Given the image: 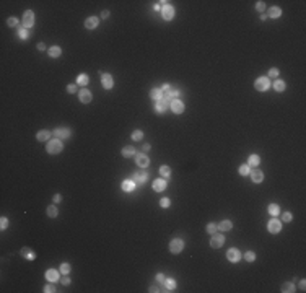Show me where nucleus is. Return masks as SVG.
Wrapping results in <instances>:
<instances>
[{
	"instance_id": "nucleus-50",
	"label": "nucleus",
	"mask_w": 306,
	"mask_h": 293,
	"mask_svg": "<svg viewBox=\"0 0 306 293\" xmlns=\"http://www.w3.org/2000/svg\"><path fill=\"white\" fill-rule=\"evenodd\" d=\"M279 75V70L277 68H270V77H277Z\"/></svg>"
},
{
	"instance_id": "nucleus-1",
	"label": "nucleus",
	"mask_w": 306,
	"mask_h": 293,
	"mask_svg": "<svg viewBox=\"0 0 306 293\" xmlns=\"http://www.w3.org/2000/svg\"><path fill=\"white\" fill-rule=\"evenodd\" d=\"M62 148H64V145H62V142H60L59 139H55V140H49V143H47L46 150H47V153L55 155V153H60V151H62Z\"/></svg>"
},
{
	"instance_id": "nucleus-11",
	"label": "nucleus",
	"mask_w": 306,
	"mask_h": 293,
	"mask_svg": "<svg viewBox=\"0 0 306 293\" xmlns=\"http://www.w3.org/2000/svg\"><path fill=\"white\" fill-rule=\"evenodd\" d=\"M101 82H103V87L106 90H111L114 87V82H113V77L109 73H103L101 75Z\"/></svg>"
},
{
	"instance_id": "nucleus-13",
	"label": "nucleus",
	"mask_w": 306,
	"mask_h": 293,
	"mask_svg": "<svg viewBox=\"0 0 306 293\" xmlns=\"http://www.w3.org/2000/svg\"><path fill=\"white\" fill-rule=\"evenodd\" d=\"M166 181L165 179H155L153 181V191H156V192H161V191H165L166 189Z\"/></svg>"
},
{
	"instance_id": "nucleus-3",
	"label": "nucleus",
	"mask_w": 306,
	"mask_h": 293,
	"mask_svg": "<svg viewBox=\"0 0 306 293\" xmlns=\"http://www.w3.org/2000/svg\"><path fill=\"white\" fill-rule=\"evenodd\" d=\"M182 249H184V243L181 239H173L171 243H169V251H171L173 254H179Z\"/></svg>"
},
{
	"instance_id": "nucleus-26",
	"label": "nucleus",
	"mask_w": 306,
	"mask_h": 293,
	"mask_svg": "<svg viewBox=\"0 0 306 293\" xmlns=\"http://www.w3.org/2000/svg\"><path fill=\"white\" fill-rule=\"evenodd\" d=\"M54 135H55V137H64V139H67V137L70 135V130H68V129H55V130H54Z\"/></svg>"
},
{
	"instance_id": "nucleus-10",
	"label": "nucleus",
	"mask_w": 306,
	"mask_h": 293,
	"mask_svg": "<svg viewBox=\"0 0 306 293\" xmlns=\"http://www.w3.org/2000/svg\"><path fill=\"white\" fill-rule=\"evenodd\" d=\"M163 13V18L166 20V21H169V20H173V16H174V8H173L171 5H165L161 10Z\"/></svg>"
},
{
	"instance_id": "nucleus-33",
	"label": "nucleus",
	"mask_w": 306,
	"mask_h": 293,
	"mask_svg": "<svg viewBox=\"0 0 306 293\" xmlns=\"http://www.w3.org/2000/svg\"><path fill=\"white\" fill-rule=\"evenodd\" d=\"M217 230H218V225H217V223H208V226H207V233L213 234V233H217Z\"/></svg>"
},
{
	"instance_id": "nucleus-46",
	"label": "nucleus",
	"mask_w": 306,
	"mask_h": 293,
	"mask_svg": "<svg viewBox=\"0 0 306 293\" xmlns=\"http://www.w3.org/2000/svg\"><path fill=\"white\" fill-rule=\"evenodd\" d=\"M291 220V213L290 212H285L283 213V222H290Z\"/></svg>"
},
{
	"instance_id": "nucleus-27",
	"label": "nucleus",
	"mask_w": 306,
	"mask_h": 293,
	"mask_svg": "<svg viewBox=\"0 0 306 293\" xmlns=\"http://www.w3.org/2000/svg\"><path fill=\"white\" fill-rule=\"evenodd\" d=\"M282 292H283V293H291V292H295V285L291 283V282H285V283L282 285Z\"/></svg>"
},
{
	"instance_id": "nucleus-30",
	"label": "nucleus",
	"mask_w": 306,
	"mask_h": 293,
	"mask_svg": "<svg viewBox=\"0 0 306 293\" xmlns=\"http://www.w3.org/2000/svg\"><path fill=\"white\" fill-rule=\"evenodd\" d=\"M259 163H260V158L257 155H251L249 156V166H257Z\"/></svg>"
},
{
	"instance_id": "nucleus-31",
	"label": "nucleus",
	"mask_w": 306,
	"mask_h": 293,
	"mask_svg": "<svg viewBox=\"0 0 306 293\" xmlns=\"http://www.w3.org/2000/svg\"><path fill=\"white\" fill-rule=\"evenodd\" d=\"M274 88H275V91H283V90H285V82L277 80L275 83H274Z\"/></svg>"
},
{
	"instance_id": "nucleus-32",
	"label": "nucleus",
	"mask_w": 306,
	"mask_h": 293,
	"mask_svg": "<svg viewBox=\"0 0 306 293\" xmlns=\"http://www.w3.org/2000/svg\"><path fill=\"white\" fill-rule=\"evenodd\" d=\"M47 215L52 217V218L57 217V207H55V205H49V207H47Z\"/></svg>"
},
{
	"instance_id": "nucleus-45",
	"label": "nucleus",
	"mask_w": 306,
	"mask_h": 293,
	"mask_svg": "<svg viewBox=\"0 0 306 293\" xmlns=\"http://www.w3.org/2000/svg\"><path fill=\"white\" fill-rule=\"evenodd\" d=\"M156 280H158V283H165L166 277H165L163 274H158V275H156Z\"/></svg>"
},
{
	"instance_id": "nucleus-18",
	"label": "nucleus",
	"mask_w": 306,
	"mask_h": 293,
	"mask_svg": "<svg viewBox=\"0 0 306 293\" xmlns=\"http://www.w3.org/2000/svg\"><path fill=\"white\" fill-rule=\"evenodd\" d=\"M134 187H135V182L132 181V179H126V181H122V189H124L126 192L134 191Z\"/></svg>"
},
{
	"instance_id": "nucleus-8",
	"label": "nucleus",
	"mask_w": 306,
	"mask_h": 293,
	"mask_svg": "<svg viewBox=\"0 0 306 293\" xmlns=\"http://www.w3.org/2000/svg\"><path fill=\"white\" fill-rule=\"evenodd\" d=\"M227 259L231 261V262H238V261L241 259V253H239L236 247H231V249H228V253H227Z\"/></svg>"
},
{
	"instance_id": "nucleus-54",
	"label": "nucleus",
	"mask_w": 306,
	"mask_h": 293,
	"mask_svg": "<svg viewBox=\"0 0 306 293\" xmlns=\"http://www.w3.org/2000/svg\"><path fill=\"white\" fill-rule=\"evenodd\" d=\"M160 90H161L163 93H166V91H168V90H169V87H168V85H163V87L160 88Z\"/></svg>"
},
{
	"instance_id": "nucleus-4",
	"label": "nucleus",
	"mask_w": 306,
	"mask_h": 293,
	"mask_svg": "<svg viewBox=\"0 0 306 293\" xmlns=\"http://www.w3.org/2000/svg\"><path fill=\"white\" fill-rule=\"evenodd\" d=\"M169 106H171V109H173V112H174V114H181V112H184V103L179 101L178 98L173 99V101L169 103Z\"/></svg>"
},
{
	"instance_id": "nucleus-25",
	"label": "nucleus",
	"mask_w": 306,
	"mask_h": 293,
	"mask_svg": "<svg viewBox=\"0 0 306 293\" xmlns=\"http://www.w3.org/2000/svg\"><path fill=\"white\" fill-rule=\"evenodd\" d=\"M282 15V8L280 7H272V8L269 10V16L270 18H279Z\"/></svg>"
},
{
	"instance_id": "nucleus-21",
	"label": "nucleus",
	"mask_w": 306,
	"mask_h": 293,
	"mask_svg": "<svg viewBox=\"0 0 306 293\" xmlns=\"http://www.w3.org/2000/svg\"><path fill=\"white\" fill-rule=\"evenodd\" d=\"M251 178H252V181H254V182H260L264 179V174H262V171H260V170H254V171H251Z\"/></svg>"
},
{
	"instance_id": "nucleus-41",
	"label": "nucleus",
	"mask_w": 306,
	"mask_h": 293,
	"mask_svg": "<svg viewBox=\"0 0 306 293\" xmlns=\"http://www.w3.org/2000/svg\"><path fill=\"white\" fill-rule=\"evenodd\" d=\"M0 226H2V230H5L7 226H8V220H7L5 217H2V218H0Z\"/></svg>"
},
{
	"instance_id": "nucleus-49",
	"label": "nucleus",
	"mask_w": 306,
	"mask_h": 293,
	"mask_svg": "<svg viewBox=\"0 0 306 293\" xmlns=\"http://www.w3.org/2000/svg\"><path fill=\"white\" fill-rule=\"evenodd\" d=\"M20 37H21V39H26V37H28V33H26L25 29H21V31H20Z\"/></svg>"
},
{
	"instance_id": "nucleus-36",
	"label": "nucleus",
	"mask_w": 306,
	"mask_h": 293,
	"mask_svg": "<svg viewBox=\"0 0 306 293\" xmlns=\"http://www.w3.org/2000/svg\"><path fill=\"white\" fill-rule=\"evenodd\" d=\"M142 137H143V132H142V130H134V132H132V140H140Z\"/></svg>"
},
{
	"instance_id": "nucleus-5",
	"label": "nucleus",
	"mask_w": 306,
	"mask_h": 293,
	"mask_svg": "<svg viewBox=\"0 0 306 293\" xmlns=\"http://www.w3.org/2000/svg\"><path fill=\"white\" fill-rule=\"evenodd\" d=\"M33 25H34V13L31 10H28L25 15H23V26L25 28H31Z\"/></svg>"
},
{
	"instance_id": "nucleus-20",
	"label": "nucleus",
	"mask_w": 306,
	"mask_h": 293,
	"mask_svg": "<svg viewBox=\"0 0 306 293\" xmlns=\"http://www.w3.org/2000/svg\"><path fill=\"white\" fill-rule=\"evenodd\" d=\"M49 137H51L49 130H39L38 135H36V139L39 140V142H46V140H49Z\"/></svg>"
},
{
	"instance_id": "nucleus-22",
	"label": "nucleus",
	"mask_w": 306,
	"mask_h": 293,
	"mask_svg": "<svg viewBox=\"0 0 306 293\" xmlns=\"http://www.w3.org/2000/svg\"><path fill=\"white\" fill-rule=\"evenodd\" d=\"M122 156H126V158H129V156H135V148H134V147H130V145L124 147V148H122Z\"/></svg>"
},
{
	"instance_id": "nucleus-47",
	"label": "nucleus",
	"mask_w": 306,
	"mask_h": 293,
	"mask_svg": "<svg viewBox=\"0 0 306 293\" xmlns=\"http://www.w3.org/2000/svg\"><path fill=\"white\" fill-rule=\"evenodd\" d=\"M67 91H68V93H75V91H76V87H75V85H68V87H67Z\"/></svg>"
},
{
	"instance_id": "nucleus-14",
	"label": "nucleus",
	"mask_w": 306,
	"mask_h": 293,
	"mask_svg": "<svg viewBox=\"0 0 306 293\" xmlns=\"http://www.w3.org/2000/svg\"><path fill=\"white\" fill-rule=\"evenodd\" d=\"M98 23H99V20L96 18V16H90V18L85 21V28L86 29H95L96 26H98Z\"/></svg>"
},
{
	"instance_id": "nucleus-24",
	"label": "nucleus",
	"mask_w": 306,
	"mask_h": 293,
	"mask_svg": "<svg viewBox=\"0 0 306 293\" xmlns=\"http://www.w3.org/2000/svg\"><path fill=\"white\" fill-rule=\"evenodd\" d=\"M150 96L155 99V101H160V99L163 98V91H161L160 88H153L152 91H150Z\"/></svg>"
},
{
	"instance_id": "nucleus-56",
	"label": "nucleus",
	"mask_w": 306,
	"mask_h": 293,
	"mask_svg": "<svg viewBox=\"0 0 306 293\" xmlns=\"http://www.w3.org/2000/svg\"><path fill=\"white\" fill-rule=\"evenodd\" d=\"M300 288H301V290H305V288H306V282H305V280L300 282Z\"/></svg>"
},
{
	"instance_id": "nucleus-58",
	"label": "nucleus",
	"mask_w": 306,
	"mask_h": 293,
	"mask_svg": "<svg viewBox=\"0 0 306 293\" xmlns=\"http://www.w3.org/2000/svg\"><path fill=\"white\" fill-rule=\"evenodd\" d=\"M38 49H39V51H44V49H46V46H44V44H43V43H41V44H39V46H38Z\"/></svg>"
},
{
	"instance_id": "nucleus-44",
	"label": "nucleus",
	"mask_w": 306,
	"mask_h": 293,
	"mask_svg": "<svg viewBox=\"0 0 306 293\" xmlns=\"http://www.w3.org/2000/svg\"><path fill=\"white\" fill-rule=\"evenodd\" d=\"M256 8L259 10V12H264V10H266V5H264V2H257V3H256Z\"/></svg>"
},
{
	"instance_id": "nucleus-16",
	"label": "nucleus",
	"mask_w": 306,
	"mask_h": 293,
	"mask_svg": "<svg viewBox=\"0 0 306 293\" xmlns=\"http://www.w3.org/2000/svg\"><path fill=\"white\" fill-rule=\"evenodd\" d=\"M168 106H169V103H168V101H165V99L161 98L160 101H156V112H165Z\"/></svg>"
},
{
	"instance_id": "nucleus-23",
	"label": "nucleus",
	"mask_w": 306,
	"mask_h": 293,
	"mask_svg": "<svg viewBox=\"0 0 306 293\" xmlns=\"http://www.w3.org/2000/svg\"><path fill=\"white\" fill-rule=\"evenodd\" d=\"M176 288V282L173 278H166L165 280V292H173Z\"/></svg>"
},
{
	"instance_id": "nucleus-34",
	"label": "nucleus",
	"mask_w": 306,
	"mask_h": 293,
	"mask_svg": "<svg viewBox=\"0 0 306 293\" xmlns=\"http://www.w3.org/2000/svg\"><path fill=\"white\" fill-rule=\"evenodd\" d=\"M160 173H161V176L168 178V176L171 174V168H169V166H161V168H160Z\"/></svg>"
},
{
	"instance_id": "nucleus-28",
	"label": "nucleus",
	"mask_w": 306,
	"mask_h": 293,
	"mask_svg": "<svg viewBox=\"0 0 306 293\" xmlns=\"http://www.w3.org/2000/svg\"><path fill=\"white\" fill-rule=\"evenodd\" d=\"M62 54V49L59 46H52L51 49H49V56L51 57H59Z\"/></svg>"
},
{
	"instance_id": "nucleus-6",
	"label": "nucleus",
	"mask_w": 306,
	"mask_h": 293,
	"mask_svg": "<svg viewBox=\"0 0 306 293\" xmlns=\"http://www.w3.org/2000/svg\"><path fill=\"white\" fill-rule=\"evenodd\" d=\"M223 243H225V238L221 236V234L213 233V236H212V239H210V246L217 249V247H221V246H223Z\"/></svg>"
},
{
	"instance_id": "nucleus-19",
	"label": "nucleus",
	"mask_w": 306,
	"mask_h": 293,
	"mask_svg": "<svg viewBox=\"0 0 306 293\" xmlns=\"http://www.w3.org/2000/svg\"><path fill=\"white\" fill-rule=\"evenodd\" d=\"M231 226H233V223L230 220H223V222L218 223V230H221V231H230Z\"/></svg>"
},
{
	"instance_id": "nucleus-7",
	"label": "nucleus",
	"mask_w": 306,
	"mask_h": 293,
	"mask_svg": "<svg viewBox=\"0 0 306 293\" xmlns=\"http://www.w3.org/2000/svg\"><path fill=\"white\" fill-rule=\"evenodd\" d=\"M267 230H269L270 233H279L280 230H282V223H280V220H277V218L270 220V222L267 223Z\"/></svg>"
},
{
	"instance_id": "nucleus-15",
	"label": "nucleus",
	"mask_w": 306,
	"mask_h": 293,
	"mask_svg": "<svg viewBox=\"0 0 306 293\" xmlns=\"http://www.w3.org/2000/svg\"><path fill=\"white\" fill-rule=\"evenodd\" d=\"M132 181H134L135 184H143V182L147 181V173H143V171H140V173H135L134 178H132Z\"/></svg>"
},
{
	"instance_id": "nucleus-12",
	"label": "nucleus",
	"mask_w": 306,
	"mask_h": 293,
	"mask_svg": "<svg viewBox=\"0 0 306 293\" xmlns=\"http://www.w3.org/2000/svg\"><path fill=\"white\" fill-rule=\"evenodd\" d=\"M78 96H80V101L85 103V104H86V103H90V101H91V98H93V96H91V91H90V90H85V88L80 90Z\"/></svg>"
},
{
	"instance_id": "nucleus-29",
	"label": "nucleus",
	"mask_w": 306,
	"mask_h": 293,
	"mask_svg": "<svg viewBox=\"0 0 306 293\" xmlns=\"http://www.w3.org/2000/svg\"><path fill=\"white\" fill-rule=\"evenodd\" d=\"M269 213H270V215H274V217H277L280 213V207L277 204H270L269 205Z\"/></svg>"
},
{
	"instance_id": "nucleus-51",
	"label": "nucleus",
	"mask_w": 306,
	"mask_h": 293,
	"mask_svg": "<svg viewBox=\"0 0 306 293\" xmlns=\"http://www.w3.org/2000/svg\"><path fill=\"white\" fill-rule=\"evenodd\" d=\"M62 283H64V285H68V283H70V278H68V277H64V278H62Z\"/></svg>"
},
{
	"instance_id": "nucleus-35",
	"label": "nucleus",
	"mask_w": 306,
	"mask_h": 293,
	"mask_svg": "<svg viewBox=\"0 0 306 293\" xmlns=\"http://www.w3.org/2000/svg\"><path fill=\"white\" fill-rule=\"evenodd\" d=\"M90 82V78H88V75H85V73H82V75H78V83L80 85H86Z\"/></svg>"
},
{
	"instance_id": "nucleus-37",
	"label": "nucleus",
	"mask_w": 306,
	"mask_h": 293,
	"mask_svg": "<svg viewBox=\"0 0 306 293\" xmlns=\"http://www.w3.org/2000/svg\"><path fill=\"white\" fill-rule=\"evenodd\" d=\"M239 174H241V176L249 174V164H243V166H239Z\"/></svg>"
},
{
	"instance_id": "nucleus-40",
	"label": "nucleus",
	"mask_w": 306,
	"mask_h": 293,
	"mask_svg": "<svg viewBox=\"0 0 306 293\" xmlns=\"http://www.w3.org/2000/svg\"><path fill=\"white\" fill-rule=\"evenodd\" d=\"M160 205H161L163 209H168V207H169V199L168 197H163L161 200H160Z\"/></svg>"
},
{
	"instance_id": "nucleus-57",
	"label": "nucleus",
	"mask_w": 306,
	"mask_h": 293,
	"mask_svg": "<svg viewBox=\"0 0 306 293\" xmlns=\"http://www.w3.org/2000/svg\"><path fill=\"white\" fill-rule=\"evenodd\" d=\"M148 292H152V293H156V292H160V290H158V288H156V287H150V290H148Z\"/></svg>"
},
{
	"instance_id": "nucleus-55",
	"label": "nucleus",
	"mask_w": 306,
	"mask_h": 293,
	"mask_svg": "<svg viewBox=\"0 0 306 293\" xmlns=\"http://www.w3.org/2000/svg\"><path fill=\"white\" fill-rule=\"evenodd\" d=\"M21 254H25V256H28V254H29V249H28V247H23V249H21Z\"/></svg>"
},
{
	"instance_id": "nucleus-48",
	"label": "nucleus",
	"mask_w": 306,
	"mask_h": 293,
	"mask_svg": "<svg viewBox=\"0 0 306 293\" xmlns=\"http://www.w3.org/2000/svg\"><path fill=\"white\" fill-rule=\"evenodd\" d=\"M60 200H62V195H60V194H55V195H54V202H55V204H59Z\"/></svg>"
},
{
	"instance_id": "nucleus-38",
	"label": "nucleus",
	"mask_w": 306,
	"mask_h": 293,
	"mask_svg": "<svg viewBox=\"0 0 306 293\" xmlns=\"http://www.w3.org/2000/svg\"><path fill=\"white\" fill-rule=\"evenodd\" d=\"M244 259H246V261H249V262H252V261L256 259V254L252 253V251H249V253H246V254H244Z\"/></svg>"
},
{
	"instance_id": "nucleus-43",
	"label": "nucleus",
	"mask_w": 306,
	"mask_h": 293,
	"mask_svg": "<svg viewBox=\"0 0 306 293\" xmlns=\"http://www.w3.org/2000/svg\"><path fill=\"white\" fill-rule=\"evenodd\" d=\"M44 292H46V293H54L55 292L54 285H46V287H44Z\"/></svg>"
},
{
	"instance_id": "nucleus-53",
	"label": "nucleus",
	"mask_w": 306,
	"mask_h": 293,
	"mask_svg": "<svg viewBox=\"0 0 306 293\" xmlns=\"http://www.w3.org/2000/svg\"><path fill=\"white\" fill-rule=\"evenodd\" d=\"M142 150H143V151H148V150H150V145H148V143H143V147H142Z\"/></svg>"
},
{
	"instance_id": "nucleus-42",
	"label": "nucleus",
	"mask_w": 306,
	"mask_h": 293,
	"mask_svg": "<svg viewBox=\"0 0 306 293\" xmlns=\"http://www.w3.org/2000/svg\"><path fill=\"white\" fill-rule=\"evenodd\" d=\"M7 25H8V26H18V20H16V18H8Z\"/></svg>"
},
{
	"instance_id": "nucleus-52",
	"label": "nucleus",
	"mask_w": 306,
	"mask_h": 293,
	"mask_svg": "<svg viewBox=\"0 0 306 293\" xmlns=\"http://www.w3.org/2000/svg\"><path fill=\"white\" fill-rule=\"evenodd\" d=\"M107 16H109V12H107V10H104V12L101 13V18H107Z\"/></svg>"
},
{
	"instance_id": "nucleus-2",
	"label": "nucleus",
	"mask_w": 306,
	"mask_h": 293,
	"mask_svg": "<svg viewBox=\"0 0 306 293\" xmlns=\"http://www.w3.org/2000/svg\"><path fill=\"white\" fill-rule=\"evenodd\" d=\"M269 87H270V80L267 77L257 78L256 83H254V88L257 90V91H266V90H269Z\"/></svg>"
},
{
	"instance_id": "nucleus-9",
	"label": "nucleus",
	"mask_w": 306,
	"mask_h": 293,
	"mask_svg": "<svg viewBox=\"0 0 306 293\" xmlns=\"http://www.w3.org/2000/svg\"><path fill=\"white\" fill-rule=\"evenodd\" d=\"M135 163L138 164L140 168H147L148 164H150V160H148V156L147 155H135Z\"/></svg>"
},
{
	"instance_id": "nucleus-17",
	"label": "nucleus",
	"mask_w": 306,
	"mask_h": 293,
	"mask_svg": "<svg viewBox=\"0 0 306 293\" xmlns=\"http://www.w3.org/2000/svg\"><path fill=\"white\" fill-rule=\"evenodd\" d=\"M46 278H47L49 282L59 280V272H57V270H54V269H49V270L46 272Z\"/></svg>"
},
{
	"instance_id": "nucleus-59",
	"label": "nucleus",
	"mask_w": 306,
	"mask_h": 293,
	"mask_svg": "<svg viewBox=\"0 0 306 293\" xmlns=\"http://www.w3.org/2000/svg\"><path fill=\"white\" fill-rule=\"evenodd\" d=\"M26 257H28V259H34V257H36V256H34V253H29V254H28Z\"/></svg>"
},
{
	"instance_id": "nucleus-39",
	"label": "nucleus",
	"mask_w": 306,
	"mask_h": 293,
	"mask_svg": "<svg viewBox=\"0 0 306 293\" xmlns=\"http://www.w3.org/2000/svg\"><path fill=\"white\" fill-rule=\"evenodd\" d=\"M60 272L62 274H68V272H70V265H68L67 262L60 264Z\"/></svg>"
}]
</instances>
